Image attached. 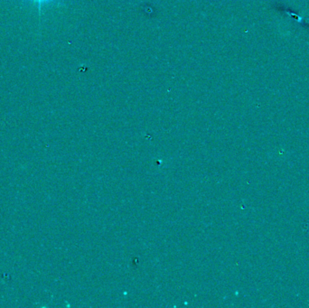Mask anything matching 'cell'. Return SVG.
Here are the masks:
<instances>
[{"label":"cell","mask_w":309,"mask_h":308,"mask_svg":"<svg viewBox=\"0 0 309 308\" xmlns=\"http://www.w3.org/2000/svg\"><path fill=\"white\" fill-rule=\"evenodd\" d=\"M33 2H35V3H37L38 6H39V8L42 7V5L44 4V3H46V2H49V1H51V0H32Z\"/></svg>","instance_id":"obj_1"}]
</instances>
